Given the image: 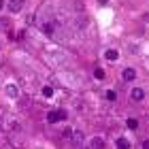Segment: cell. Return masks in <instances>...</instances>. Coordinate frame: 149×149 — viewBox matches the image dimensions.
<instances>
[{"label": "cell", "instance_id": "cell-12", "mask_svg": "<svg viewBox=\"0 0 149 149\" xmlns=\"http://www.w3.org/2000/svg\"><path fill=\"white\" fill-rule=\"evenodd\" d=\"M94 77H96V79H98V81H102V79H104V77H107V72H104V70H102V68H96V70H94Z\"/></svg>", "mask_w": 149, "mask_h": 149}, {"label": "cell", "instance_id": "cell-1", "mask_svg": "<svg viewBox=\"0 0 149 149\" xmlns=\"http://www.w3.org/2000/svg\"><path fill=\"white\" fill-rule=\"evenodd\" d=\"M6 9L11 13H19L24 9V0H9V2H6Z\"/></svg>", "mask_w": 149, "mask_h": 149}, {"label": "cell", "instance_id": "cell-18", "mask_svg": "<svg viewBox=\"0 0 149 149\" xmlns=\"http://www.w3.org/2000/svg\"><path fill=\"white\" fill-rule=\"evenodd\" d=\"M143 149H149V141H143Z\"/></svg>", "mask_w": 149, "mask_h": 149}, {"label": "cell", "instance_id": "cell-20", "mask_svg": "<svg viewBox=\"0 0 149 149\" xmlns=\"http://www.w3.org/2000/svg\"><path fill=\"white\" fill-rule=\"evenodd\" d=\"M98 2H100V4H107V0H98Z\"/></svg>", "mask_w": 149, "mask_h": 149}, {"label": "cell", "instance_id": "cell-17", "mask_svg": "<svg viewBox=\"0 0 149 149\" xmlns=\"http://www.w3.org/2000/svg\"><path fill=\"white\" fill-rule=\"evenodd\" d=\"M62 136H66V139H70V136H72V130H68V128H66V130L62 132Z\"/></svg>", "mask_w": 149, "mask_h": 149}, {"label": "cell", "instance_id": "cell-7", "mask_svg": "<svg viewBox=\"0 0 149 149\" xmlns=\"http://www.w3.org/2000/svg\"><path fill=\"white\" fill-rule=\"evenodd\" d=\"M104 58L111 60V62H115V60L119 58V53H117V49H107V51H104Z\"/></svg>", "mask_w": 149, "mask_h": 149}, {"label": "cell", "instance_id": "cell-14", "mask_svg": "<svg viewBox=\"0 0 149 149\" xmlns=\"http://www.w3.org/2000/svg\"><path fill=\"white\" fill-rule=\"evenodd\" d=\"M66 115H68V113H66L64 109H58V121H64V119H66Z\"/></svg>", "mask_w": 149, "mask_h": 149}, {"label": "cell", "instance_id": "cell-3", "mask_svg": "<svg viewBox=\"0 0 149 149\" xmlns=\"http://www.w3.org/2000/svg\"><path fill=\"white\" fill-rule=\"evenodd\" d=\"M121 79H124V81H134V79H136V70H134V68H124V70H121Z\"/></svg>", "mask_w": 149, "mask_h": 149}, {"label": "cell", "instance_id": "cell-11", "mask_svg": "<svg viewBox=\"0 0 149 149\" xmlns=\"http://www.w3.org/2000/svg\"><path fill=\"white\" fill-rule=\"evenodd\" d=\"M43 96H45V98H51V96H53V87H51V85H45V87H43Z\"/></svg>", "mask_w": 149, "mask_h": 149}, {"label": "cell", "instance_id": "cell-5", "mask_svg": "<svg viewBox=\"0 0 149 149\" xmlns=\"http://www.w3.org/2000/svg\"><path fill=\"white\" fill-rule=\"evenodd\" d=\"M143 98H145V90H143V87H134V90H132V100L139 102V100H143Z\"/></svg>", "mask_w": 149, "mask_h": 149}, {"label": "cell", "instance_id": "cell-16", "mask_svg": "<svg viewBox=\"0 0 149 149\" xmlns=\"http://www.w3.org/2000/svg\"><path fill=\"white\" fill-rule=\"evenodd\" d=\"M115 98H117V94H115L113 90H109V92H107V100H111V102H113Z\"/></svg>", "mask_w": 149, "mask_h": 149}, {"label": "cell", "instance_id": "cell-21", "mask_svg": "<svg viewBox=\"0 0 149 149\" xmlns=\"http://www.w3.org/2000/svg\"><path fill=\"white\" fill-rule=\"evenodd\" d=\"M145 19H147V22H149V13H147V15H145Z\"/></svg>", "mask_w": 149, "mask_h": 149}, {"label": "cell", "instance_id": "cell-13", "mask_svg": "<svg viewBox=\"0 0 149 149\" xmlns=\"http://www.w3.org/2000/svg\"><path fill=\"white\" fill-rule=\"evenodd\" d=\"M43 32H45L47 36H51V34H53V28H51L49 24H43Z\"/></svg>", "mask_w": 149, "mask_h": 149}, {"label": "cell", "instance_id": "cell-10", "mask_svg": "<svg viewBox=\"0 0 149 149\" xmlns=\"http://www.w3.org/2000/svg\"><path fill=\"white\" fill-rule=\"evenodd\" d=\"M126 124H128V128H130V130H136V128H139V119H134V117H130V119L126 121Z\"/></svg>", "mask_w": 149, "mask_h": 149}, {"label": "cell", "instance_id": "cell-4", "mask_svg": "<svg viewBox=\"0 0 149 149\" xmlns=\"http://www.w3.org/2000/svg\"><path fill=\"white\" fill-rule=\"evenodd\" d=\"M92 149H107V143L102 136H94L92 139Z\"/></svg>", "mask_w": 149, "mask_h": 149}, {"label": "cell", "instance_id": "cell-9", "mask_svg": "<svg viewBox=\"0 0 149 149\" xmlns=\"http://www.w3.org/2000/svg\"><path fill=\"white\" fill-rule=\"evenodd\" d=\"M47 121H49V124H56L58 121V111H49L47 113Z\"/></svg>", "mask_w": 149, "mask_h": 149}, {"label": "cell", "instance_id": "cell-8", "mask_svg": "<svg viewBox=\"0 0 149 149\" xmlns=\"http://www.w3.org/2000/svg\"><path fill=\"white\" fill-rule=\"evenodd\" d=\"M115 145H117V149H130V141H126V139H117V141H115Z\"/></svg>", "mask_w": 149, "mask_h": 149}, {"label": "cell", "instance_id": "cell-6", "mask_svg": "<svg viewBox=\"0 0 149 149\" xmlns=\"http://www.w3.org/2000/svg\"><path fill=\"white\" fill-rule=\"evenodd\" d=\"M70 139H72V143H74V145H81V143H83V132H81V130H74Z\"/></svg>", "mask_w": 149, "mask_h": 149}, {"label": "cell", "instance_id": "cell-2", "mask_svg": "<svg viewBox=\"0 0 149 149\" xmlns=\"http://www.w3.org/2000/svg\"><path fill=\"white\" fill-rule=\"evenodd\" d=\"M4 92H6V96H9V98H17V96H19V90H17L15 83H6Z\"/></svg>", "mask_w": 149, "mask_h": 149}, {"label": "cell", "instance_id": "cell-19", "mask_svg": "<svg viewBox=\"0 0 149 149\" xmlns=\"http://www.w3.org/2000/svg\"><path fill=\"white\" fill-rule=\"evenodd\" d=\"M4 9V0H0V11H2Z\"/></svg>", "mask_w": 149, "mask_h": 149}, {"label": "cell", "instance_id": "cell-15", "mask_svg": "<svg viewBox=\"0 0 149 149\" xmlns=\"http://www.w3.org/2000/svg\"><path fill=\"white\" fill-rule=\"evenodd\" d=\"M0 30H9V22H6V19H2V17H0Z\"/></svg>", "mask_w": 149, "mask_h": 149}]
</instances>
